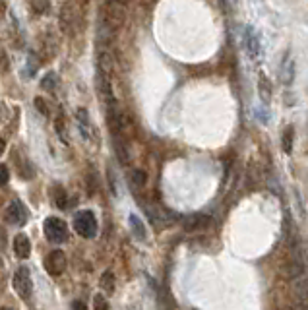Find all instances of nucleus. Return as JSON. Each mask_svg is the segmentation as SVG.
<instances>
[{"label": "nucleus", "mask_w": 308, "mask_h": 310, "mask_svg": "<svg viewBox=\"0 0 308 310\" xmlns=\"http://www.w3.org/2000/svg\"><path fill=\"white\" fill-rule=\"evenodd\" d=\"M185 229L186 231H196V229H204L210 225V217L208 216H190L186 217L185 221Z\"/></svg>", "instance_id": "nucleus-12"}, {"label": "nucleus", "mask_w": 308, "mask_h": 310, "mask_svg": "<svg viewBox=\"0 0 308 310\" xmlns=\"http://www.w3.org/2000/svg\"><path fill=\"white\" fill-rule=\"evenodd\" d=\"M115 2H123V4H124V2H126V0H115Z\"/></svg>", "instance_id": "nucleus-32"}, {"label": "nucleus", "mask_w": 308, "mask_h": 310, "mask_svg": "<svg viewBox=\"0 0 308 310\" xmlns=\"http://www.w3.org/2000/svg\"><path fill=\"white\" fill-rule=\"evenodd\" d=\"M4 14H6V4L4 0H0V18H4Z\"/></svg>", "instance_id": "nucleus-30"}, {"label": "nucleus", "mask_w": 308, "mask_h": 310, "mask_svg": "<svg viewBox=\"0 0 308 310\" xmlns=\"http://www.w3.org/2000/svg\"><path fill=\"white\" fill-rule=\"evenodd\" d=\"M293 142H295V130H293V126H287L283 132V138H281V148L287 155L293 154Z\"/></svg>", "instance_id": "nucleus-13"}, {"label": "nucleus", "mask_w": 308, "mask_h": 310, "mask_svg": "<svg viewBox=\"0 0 308 310\" xmlns=\"http://www.w3.org/2000/svg\"><path fill=\"white\" fill-rule=\"evenodd\" d=\"M124 16H126V12H124V4L123 2H115V0H109V4H107V10H105V24L107 26H111L113 30H117L121 24L124 22Z\"/></svg>", "instance_id": "nucleus-3"}, {"label": "nucleus", "mask_w": 308, "mask_h": 310, "mask_svg": "<svg viewBox=\"0 0 308 310\" xmlns=\"http://www.w3.org/2000/svg\"><path fill=\"white\" fill-rule=\"evenodd\" d=\"M291 291L295 295V299L299 301H308V272H303L295 278H291Z\"/></svg>", "instance_id": "nucleus-7"}, {"label": "nucleus", "mask_w": 308, "mask_h": 310, "mask_svg": "<svg viewBox=\"0 0 308 310\" xmlns=\"http://www.w3.org/2000/svg\"><path fill=\"white\" fill-rule=\"evenodd\" d=\"M35 107H37V111H39L41 115H49V107H47V103H45L41 97L35 99Z\"/></svg>", "instance_id": "nucleus-24"}, {"label": "nucleus", "mask_w": 308, "mask_h": 310, "mask_svg": "<svg viewBox=\"0 0 308 310\" xmlns=\"http://www.w3.org/2000/svg\"><path fill=\"white\" fill-rule=\"evenodd\" d=\"M8 68V59H6V53L0 49V70H6Z\"/></svg>", "instance_id": "nucleus-28"}, {"label": "nucleus", "mask_w": 308, "mask_h": 310, "mask_svg": "<svg viewBox=\"0 0 308 310\" xmlns=\"http://www.w3.org/2000/svg\"><path fill=\"white\" fill-rule=\"evenodd\" d=\"M293 196H295V200H297V206H299V214L303 219H307V212H305V206H303V200H301V192L297 190V188H293Z\"/></svg>", "instance_id": "nucleus-21"}, {"label": "nucleus", "mask_w": 308, "mask_h": 310, "mask_svg": "<svg viewBox=\"0 0 308 310\" xmlns=\"http://www.w3.org/2000/svg\"><path fill=\"white\" fill-rule=\"evenodd\" d=\"M76 117H78V121H80L82 126H90V117H88V111H86V109L80 107V109L76 111Z\"/></svg>", "instance_id": "nucleus-22"}, {"label": "nucleus", "mask_w": 308, "mask_h": 310, "mask_svg": "<svg viewBox=\"0 0 308 310\" xmlns=\"http://www.w3.org/2000/svg\"><path fill=\"white\" fill-rule=\"evenodd\" d=\"M14 252H16V256L22 258V260H26L31 254V243L26 235H18V237L14 239Z\"/></svg>", "instance_id": "nucleus-11"}, {"label": "nucleus", "mask_w": 308, "mask_h": 310, "mask_svg": "<svg viewBox=\"0 0 308 310\" xmlns=\"http://www.w3.org/2000/svg\"><path fill=\"white\" fill-rule=\"evenodd\" d=\"M41 88H43L45 92H53V90L57 88V74H55V72L45 74L43 80H41Z\"/></svg>", "instance_id": "nucleus-18"}, {"label": "nucleus", "mask_w": 308, "mask_h": 310, "mask_svg": "<svg viewBox=\"0 0 308 310\" xmlns=\"http://www.w3.org/2000/svg\"><path fill=\"white\" fill-rule=\"evenodd\" d=\"M14 289L24 299L31 297V293H33V281H31V274L28 268H20L16 272V276H14Z\"/></svg>", "instance_id": "nucleus-4"}, {"label": "nucleus", "mask_w": 308, "mask_h": 310, "mask_svg": "<svg viewBox=\"0 0 308 310\" xmlns=\"http://www.w3.org/2000/svg\"><path fill=\"white\" fill-rule=\"evenodd\" d=\"M31 10L35 12V14H45V12H49V0H31Z\"/></svg>", "instance_id": "nucleus-20"}, {"label": "nucleus", "mask_w": 308, "mask_h": 310, "mask_svg": "<svg viewBox=\"0 0 308 310\" xmlns=\"http://www.w3.org/2000/svg\"><path fill=\"white\" fill-rule=\"evenodd\" d=\"M4 148H6V144H4V140L0 138V155L4 154Z\"/></svg>", "instance_id": "nucleus-31"}, {"label": "nucleus", "mask_w": 308, "mask_h": 310, "mask_svg": "<svg viewBox=\"0 0 308 310\" xmlns=\"http://www.w3.org/2000/svg\"><path fill=\"white\" fill-rule=\"evenodd\" d=\"M256 117H258L260 123H264V124L270 121V113H268L266 107H258V109H256Z\"/></svg>", "instance_id": "nucleus-23"}, {"label": "nucleus", "mask_w": 308, "mask_h": 310, "mask_svg": "<svg viewBox=\"0 0 308 310\" xmlns=\"http://www.w3.org/2000/svg\"><path fill=\"white\" fill-rule=\"evenodd\" d=\"M74 229L80 237L84 239H93L97 235V219L93 216V212L90 210H84V212H78L74 217Z\"/></svg>", "instance_id": "nucleus-1"}, {"label": "nucleus", "mask_w": 308, "mask_h": 310, "mask_svg": "<svg viewBox=\"0 0 308 310\" xmlns=\"http://www.w3.org/2000/svg\"><path fill=\"white\" fill-rule=\"evenodd\" d=\"M99 283H101V289H103V291L113 293V291H115V283H117V281H115V274H113V272H105V274L101 276V281H99Z\"/></svg>", "instance_id": "nucleus-17"}, {"label": "nucleus", "mask_w": 308, "mask_h": 310, "mask_svg": "<svg viewBox=\"0 0 308 310\" xmlns=\"http://www.w3.org/2000/svg\"><path fill=\"white\" fill-rule=\"evenodd\" d=\"M279 80L285 84V86H291L295 82V61L291 57V53H287L283 57V62L279 66Z\"/></svg>", "instance_id": "nucleus-8"}, {"label": "nucleus", "mask_w": 308, "mask_h": 310, "mask_svg": "<svg viewBox=\"0 0 308 310\" xmlns=\"http://www.w3.org/2000/svg\"><path fill=\"white\" fill-rule=\"evenodd\" d=\"M245 45H246L248 57H250V59H258L262 47H260V37H258V33L254 31V28H246V33H245Z\"/></svg>", "instance_id": "nucleus-9"}, {"label": "nucleus", "mask_w": 308, "mask_h": 310, "mask_svg": "<svg viewBox=\"0 0 308 310\" xmlns=\"http://www.w3.org/2000/svg\"><path fill=\"white\" fill-rule=\"evenodd\" d=\"M258 95H260L264 105H270V101H272V82L268 80L266 74L258 76Z\"/></svg>", "instance_id": "nucleus-10"}, {"label": "nucleus", "mask_w": 308, "mask_h": 310, "mask_svg": "<svg viewBox=\"0 0 308 310\" xmlns=\"http://www.w3.org/2000/svg\"><path fill=\"white\" fill-rule=\"evenodd\" d=\"M8 181H10V173H8V169L4 165H0V186H4Z\"/></svg>", "instance_id": "nucleus-27"}, {"label": "nucleus", "mask_w": 308, "mask_h": 310, "mask_svg": "<svg viewBox=\"0 0 308 310\" xmlns=\"http://www.w3.org/2000/svg\"><path fill=\"white\" fill-rule=\"evenodd\" d=\"M45 268L49 272V276H61L66 268V256L62 250H53L47 260H45Z\"/></svg>", "instance_id": "nucleus-5"}, {"label": "nucleus", "mask_w": 308, "mask_h": 310, "mask_svg": "<svg viewBox=\"0 0 308 310\" xmlns=\"http://www.w3.org/2000/svg\"><path fill=\"white\" fill-rule=\"evenodd\" d=\"M72 309H88V307H86V305H84V303H80V301H74V303H72Z\"/></svg>", "instance_id": "nucleus-29"}, {"label": "nucleus", "mask_w": 308, "mask_h": 310, "mask_svg": "<svg viewBox=\"0 0 308 310\" xmlns=\"http://www.w3.org/2000/svg\"><path fill=\"white\" fill-rule=\"evenodd\" d=\"M130 185L134 186V188H144L146 186V173L144 171H132Z\"/></svg>", "instance_id": "nucleus-19"}, {"label": "nucleus", "mask_w": 308, "mask_h": 310, "mask_svg": "<svg viewBox=\"0 0 308 310\" xmlns=\"http://www.w3.org/2000/svg\"><path fill=\"white\" fill-rule=\"evenodd\" d=\"M130 227H132V231H134V235H136V239H140V241H146V225L142 223V219L138 216H130Z\"/></svg>", "instance_id": "nucleus-14"}, {"label": "nucleus", "mask_w": 308, "mask_h": 310, "mask_svg": "<svg viewBox=\"0 0 308 310\" xmlns=\"http://www.w3.org/2000/svg\"><path fill=\"white\" fill-rule=\"evenodd\" d=\"M93 309H97V310H101V309H109V303L101 297V295H97L95 297V303H93Z\"/></svg>", "instance_id": "nucleus-25"}, {"label": "nucleus", "mask_w": 308, "mask_h": 310, "mask_svg": "<svg viewBox=\"0 0 308 310\" xmlns=\"http://www.w3.org/2000/svg\"><path fill=\"white\" fill-rule=\"evenodd\" d=\"M107 177H109V185H111V192L117 196V183H115V173H113V169L109 167L107 169Z\"/></svg>", "instance_id": "nucleus-26"}, {"label": "nucleus", "mask_w": 308, "mask_h": 310, "mask_svg": "<svg viewBox=\"0 0 308 310\" xmlns=\"http://www.w3.org/2000/svg\"><path fill=\"white\" fill-rule=\"evenodd\" d=\"M53 200H55V204H57L61 210H66V208H68V196H66V190H64L62 186H55V190H53Z\"/></svg>", "instance_id": "nucleus-16"}, {"label": "nucleus", "mask_w": 308, "mask_h": 310, "mask_svg": "<svg viewBox=\"0 0 308 310\" xmlns=\"http://www.w3.org/2000/svg\"><path fill=\"white\" fill-rule=\"evenodd\" d=\"M113 57H111V53L109 51H101L99 53V68H101V72H105V74H109L111 70H113Z\"/></svg>", "instance_id": "nucleus-15"}, {"label": "nucleus", "mask_w": 308, "mask_h": 310, "mask_svg": "<svg viewBox=\"0 0 308 310\" xmlns=\"http://www.w3.org/2000/svg\"><path fill=\"white\" fill-rule=\"evenodd\" d=\"M28 217H30V212L26 210V206L22 204V202H12L10 206H8V210H6V219L10 221V223H16V225H22V223H26L28 221Z\"/></svg>", "instance_id": "nucleus-6"}, {"label": "nucleus", "mask_w": 308, "mask_h": 310, "mask_svg": "<svg viewBox=\"0 0 308 310\" xmlns=\"http://www.w3.org/2000/svg\"><path fill=\"white\" fill-rule=\"evenodd\" d=\"M45 235L51 243H57L61 245L64 241H68V227L62 219H57V217H49L45 221Z\"/></svg>", "instance_id": "nucleus-2"}]
</instances>
